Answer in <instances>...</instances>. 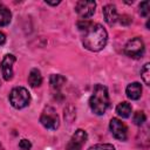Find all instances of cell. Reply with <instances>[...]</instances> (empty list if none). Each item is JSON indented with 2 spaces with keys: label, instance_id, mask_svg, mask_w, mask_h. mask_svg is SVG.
I'll use <instances>...</instances> for the list:
<instances>
[{
  "label": "cell",
  "instance_id": "23",
  "mask_svg": "<svg viewBox=\"0 0 150 150\" xmlns=\"http://www.w3.org/2000/svg\"><path fill=\"white\" fill-rule=\"evenodd\" d=\"M5 42H6V35L2 32H0V46H2Z\"/></svg>",
  "mask_w": 150,
  "mask_h": 150
},
{
  "label": "cell",
  "instance_id": "12",
  "mask_svg": "<svg viewBox=\"0 0 150 150\" xmlns=\"http://www.w3.org/2000/svg\"><path fill=\"white\" fill-rule=\"evenodd\" d=\"M28 83L33 88H36V87L41 86V83H42V75H41L39 69L33 68L29 71V74H28Z\"/></svg>",
  "mask_w": 150,
  "mask_h": 150
},
{
  "label": "cell",
  "instance_id": "1",
  "mask_svg": "<svg viewBox=\"0 0 150 150\" xmlns=\"http://www.w3.org/2000/svg\"><path fill=\"white\" fill-rule=\"evenodd\" d=\"M108 42V33L100 23H91V26L83 32L82 43L86 49L90 52L102 50Z\"/></svg>",
  "mask_w": 150,
  "mask_h": 150
},
{
  "label": "cell",
  "instance_id": "6",
  "mask_svg": "<svg viewBox=\"0 0 150 150\" xmlns=\"http://www.w3.org/2000/svg\"><path fill=\"white\" fill-rule=\"evenodd\" d=\"M87 138H88L87 132L82 129H77L68 141L66 145V150H82L83 145L87 142Z\"/></svg>",
  "mask_w": 150,
  "mask_h": 150
},
{
  "label": "cell",
  "instance_id": "9",
  "mask_svg": "<svg viewBox=\"0 0 150 150\" xmlns=\"http://www.w3.org/2000/svg\"><path fill=\"white\" fill-rule=\"evenodd\" d=\"M16 61V57L13 54H6L1 61V73L5 81H9L13 79V64Z\"/></svg>",
  "mask_w": 150,
  "mask_h": 150
},
{
  "label": "cell",
  "instance_id": "24",
  "mask_svg": "<svg viewBox=\"0 0 150 150\" xmlns=\"http://www.w3.org/2000/svg\"><path fill=\"white\" fill-rule=\"evenodd\" d=\"M46 4H47V5H50V6H56V5H59V4H60V1H56V2H50V1H46Z\"/></svg>",
  "mask_w": 150,
  "mask_h": 150
},
{
  "label": "cell",
  "instance_id": "3",
  "mask_svg": "<svg viewBox=\"0 0 150 150\" xmlns=\"http://www.w3.org/2000/svg\"><path fill=\"white\" fill-rule=\"evenodd\" d=\"M9 102L15 109L26 108L30 102V94L23 87H15L9 93Z\"/></svg>",
  "mask_w": 150,
  "mask_h": 150
},
{
  "label": "cell",
  "instance_id": "5",
  "mask_svg": "<svg viewBox=\"0 0 150 150\" xmlns=\"http://www.w3.org/2000/svg\"><path fill=\"white\" fill-rule=\"evenodd\" d=\"M40 122L46 129H49V130H55L60 125V118L56 111L50 107H47L42 111L40 116Z\"/></svg>",
  "mask_w": 150,
  "mask_h": 150
},
{
  "label": "cell",
  "instance_id": "4",
  "mask_svg": "<svg viewBox=\"0 0 150 150\" xmlns=\"http://www.w3.org/2000/svg\"><path fill=\"white\" fill-rule=\"evenodd\" d=\"M124 53H125V55H128L129 57H132V59L142 57V55L144 54L143 40L139 36H136V38H132L131 40H129L124 46Z\"/></svg>",
  "mask_w": 150,
  "mask_h": 150
},
{
  "label": "cell",
  "instance_id": "22",
  "mask_svg": "<svg viewBox=\"0 0 150 150\" xmlns=\"http://www.w3.org/2000/svg\"><path fill=\"white\" fill-rule=\"evenodd\" d=\"M118 21L122 23V25H129L131 22V18L128 16V15H122V16H118Z\"/></svg>",
  "mask_w": 150,
  "mask_h": 150
},
{
  "label": "cell",
  "instance_id": "14",
  "mask_svg": "<svg viewBox=\"0 0 150 150\" xmlns=\"http://www.w3.org/2000/svg\"><path fill=\"white\" fill-rule=\"evenodd\" d=\"M116 112L122 118H128L131 114V105L128 102H121L116 107Z\"/></svg>",
  "mask_w": 150,
  "mask_h": 150
},
{
  "label": "cell",
  "instance_id": "8",
  "mask_svg": "<svg viewBox=\"0 0 150 150\" xmlns=\"http://www.w3.org/2000/svg\"><path fill=\"white\" fill-rule=\"evenodd\" d=\"M95 8H96V4L95 1H77L75 5V12L77 13L79 16H81L82 19H87L90 18L94 13H95Z\"/></svg>",
  "mask_w": 150,
  "mask_h": 150
},
{
  "label": "cell",
  "instance_id": "20",
  "mask_svg": "<svg viewBox=\"0 0 150 150\" xmlns=\"http://www.w3.org/2000/svg\"><path fill=\"white\" fill-rule=\"evenodd\" d=\"M91 23H93L91 21L82 19V20H80V21L77 22V28H79V30H81V32L83 33V32H86V30L91 26Z\"/></svg>",
  "mask_w": 150,
  "mask_h": 150
},
{
  "label": "cell",
  "instance_id": "16",
  "mask_svg": "<svg viewBox=\"0 0 150 150\" xmlns=\"http://www.w3.org/2000/svg\"><path fill=\"white\" fill-rule=\"evenodd\" d=\"M141 76L144 81V83L146 86L150 84V64L149 63H145L143 66V68L141 69Z\"/></svg>",
  "mask_w": 150,
  "mask_h": 150
},
{
  "label": "cell",
  "instance_id": "21",
  "mask_svg": "<svg viewBox=\"0 0 150 150\" xmlns=\"http://www.w3.org/2000/svg\"><path fill=\"white\" fill-rule=\"evenodd\" d=\"M19 148H20L21 150H30L32 143H30L28 139L23 138V139H21V141L19 142Z\"/></svg>",
  "mask_w": 150,
  "mask_h": 150
},
{
  "label": "cell",
  "instance_id": "13",
  "mask_svg": "<svg viewBox=\"0 0 150 150\" xmlns=\"http://www.w3.org/2000/svg\"><path fill=\"white\" fill-rule=\"evenodd\" d=\"M12 20V13L9 8L2 4H0V26H7L9 25Z\"/></svg>",
  "mask_w": 150,
  "mask_h": 150
},
{
  "label": "cell",
  "instance_id": "17",
  "mask_svg": "<svg viewBox=\"0 0 150 150\" xmlns=\"http://www.w3.org/2000/svg\"><path fill=\"white\" fill-rule=\"evenodd\" d=\"M146 120V116L143 111H136L134 114V117H132V121L136 125H142Z\"/></svg>",
  "mask_w": 150,
  "mask_h": 150
},
{
  "label": "cell",
  "instance_id": "19",
  "mask_svg": "<svg viewBox=\"0 0 150 150\" xmlns=\"http://www.w3.org/2000/svg\"><path fill=\"white\" fill-rule=\"evenodd\" d=\"M150 13V7H149V1H143L139 4V14L142 16H148Z\"/></svg>",
  "mask_w": 150,
  "mask_h": 150
},
{
  "label": "cell",
  "instance_id": "2",
  "mask_svg": "<svg viewBox=\"0 0 150 150\" xmlns=\"http://www.w3.org/2000/svg\"><path fill=\"white\" fill-rule=\"evenodd\" d=\"M109 94L107 87L103 84H96L93 89V94L89 98V105L94 114L103 115L109 108Z\"/></svg>",
  "mask_w": 150,
  "mask_h": 150
},
{
  "label": "cell",
  "instance_id": "25",
  "mask_svg": "<svg viewBox=\"0 0 150 150\" xmlns=\"http://www.w3.org/2000/svg\"><path fill=\"white\" fill-rule=\"evenodd\" d=\"M0 149H1V145H0Z\"/></svg>",
  "mask_w": 150,
  "mask_h": 150
},
{
  "label": "cell",
  "instance_id": "15",
  "mask_svg": "<svg viewBox=\"0 0 150 150\" xmlns=\"http://www.w3.org/2000/svg\"><path fill=\"white\" fill-rule=\"evenodd\" d=\"M49 83L54 90H60L62 86L66 83V79L60 74H53L49 79Z\"/></svg>",
  "mask_w": 150,
  "mask_h": 150
},
{
  "label": "cell",
  "instance_id": "18",
  "mask_svg": "<svg viewBox=\"0 0 150 150\" xmlns=\"http://www.w3.org/2000/svg\"><path fill=\"white\" fill-rule=\"evenodd\" d=\"M88 150H116V149H115V146L112 144L100 143V144H95V145L90 146Z\"/></svg>",
  "mask_w": 150,
  "mask_h": 150
},
{
  "label": "cell",
  "instance_id": "11",
  "mask_svg": "<svg viewBox=\"0 0 150 150\" xmlns=\"http://www.w3.org/2000/svg\"><path fill=\"white\" fill-rule=\"evenodd\" d=\"M125 94L130 100H138L142 95V86L138 82H132L128 84L125 89Z\"/></svg>",
  "mask_w": 150,
  "mask_h": 150
},
{
  "label": "cell",
  "instance_id": "10",
  "mask_svg": "<svg viewBox=\"0 0 150 150\" xmlns=\"http://www.w3.org/2000/svg\"><path fill=\"white\" fill-rule=\"evenodd\" d=\"M103 16H104V20L108 25H114L116 21H118V14H117V9L114 5L109 4V5H105L103 7Z\"/></svg>",
  "mask_w": 150,
  "mask_h": 150
},
{
  "label": "cell",
  "instance_id": "7",
  "mask_svg": "<svg viewBox=\"0 0 150 150\" xmlns=\"http://www.w3.org/2000/svg\"><path fill=\"white\" fill-rule=\"evenodd\" d=\"M110 131L112 136L118 141H127L128 138V128L127 125L118 118H111L109 123Z\"/></svg>",
  "mask_w": 150,
  "mask_h": 150
}]
</instances>
